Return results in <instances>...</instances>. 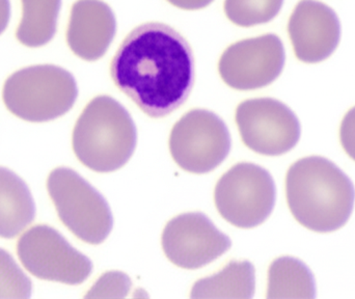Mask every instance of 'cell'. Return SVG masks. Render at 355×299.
<instances>
[{
    "label": "cell",
    "instance_id": "ac0fdd59",
    "mask_svg": "<svg viewBox=\"0 0 355 299\" xmlns=\"http://www.w3.org/2000/svg\"><path fill=\"white\" fill-rule=\"evenodd\" d=\"M285 0H225V12L234 24L242 27L265 24L281 12Z\"/></svg>",
    "mask_w": 355,
    "mask_h": 299
},
{
    "label": "cell",
    "instance_id": "3957f363",
    "mask_svg": "<svg viewBox=\"0 0 355 299\" xmlns=\"http://www.w3.org/2000/svg\"><path fill=\"white\" fill-rule=\"evenodd\" d=\"M137 144V129L128 110L110 96L92 100L73 131V150L83 164L98 173L124 166Z\"/></svg>",
    "mask_w": 355,
    "mask_h": 299
},
{
    "label": "cell",
    "instance_id": "7402d4cb",
    "mask_svg": "<svg viewBox=\"0 0 355 299\" xmlns=\"http://www.w3.org/2000/svg\"><path fill=\"white\" fill-rule=\"evenodd\" d=\"M168 1L182 10H196L206 8L209 4L212 3L213 0H168Z\"/></svg>",
    "mask_w": 355,
    "mask_h": 299
},
{
    "label": "cell",
    "instance_id": "d6986e66",
    "mask_svg": "<svg viewBox=\"0 0 355 299\" xmlns=\"http://www.w3.org/2000/svg\"><path fill=\"white\" fill-rule=\"evenodd\" d=\"M33 283L10 253L0 248V298L28 299Z\"/></svg>",
    "mask_w": 355,
    "mask_h": 299
},
{
    "label": "cell",
    "instance_id": "7c38bea8",
    "mask_svg": "<svg viewBox=\"0 0 355 299\" xmlns=\"http://www.w3.org/2000/svg\"><path fill=\"white\" fill-rule=\"evenodd\" d=\"M288 31L296 58L306 64L327 60L341 41L337 12L318 0L298 2L290 17Z\"/></svg>",
    "mask_w": 355,
    "mask_h": 299
},
{
    "label": "cell",
    "instance_id": "e0dca14e",
    "mask_svg": "<svg viewBox=\"0 0 355 299\" xmlns=\"http://www.w3.org/2000/svg\"><path fill=\"white\" fill-rule=\"evenodd\" d=\"M23 16L17 40L26 47L37 48L51 42L56 33L62 0H21Z\"/></svg>",
    "mask_w": 355,
    "mask_h": 299
},
{
    "label": "cell",
    "instance_id": "277c9868",
    "mask_svg": "<svg viewBox=\"0 0 355 299\" xmlns=\"http://www.w3.org/2000/svg\"><path fill=\"white\" fill-rule=\"evenodd\" d=\"M78 97L72 73L54 65L17 71L6 79L2 98L6 108L27 122L55 120L70 112Z\"/></svg>",
    "mask_w": 355,
    "mask_h": 299
},
{
    "label": "cell",
    "instance_id": "44dd1931",
    "mask_svg": "<svg viewBox=\"0 0 355 299\" xmlns=\"http://www.w3.org/2000/svg\"><path fill=\"white\" fill-rule=\"evenodd\" d=\"M340 139L343 149L355 161V106L342 121Z\"/></svg>",
    "mask_w": 355,
    "mask_h": 299
},
{
    "label": "cell",
    "instance_id": "ba28073f",
    "mask_svg": "<svg viewBox=\"0 0 355 299\" xmlns=\"http://www.w3.org/2000/svg\"><path fill=\"white\" fill-rule=\"evenodd\" d=\"M231 147L227 125L210 110H190L171 133V154L178 165L189 173H206L216 169Z\"/></svg>",
    "mask_w": 355,
    "mask_h": 299
},
{
    "label": "cell",
    "instance_id": "4fadbf2b",
    "mask_svg": "<svg viewBox=\"0 0 355 299\" xmlns=\"http://www.w3.org/2000/svg\"><path fill=\"white\" fill-rule=\"evenodd\" d=\"M116 33L112 8L102 0H78L71 10L67 42L78 58L99 60L107 51Z\"/></svg>",
    "mask_w": 355,
    "mask_h": 299
},
{
    "label": "cell",
    "instance_id": "5bb4252c",
    "mask_svg": "<svg viewBox=\"0 0 355 299\" xmlns=\"http://www.w3.org/2000/svg\"><path fill=\"white\" fill-rule=\"evenodd\" d=\"M35 200L24 180L0 166V237L18 236L35 221Z\"/></svg>",
    "mask_w": 355,
    "mask_h": 299
},
{
    "label": "cell",
    "instance_id": "2e32d148",
    "mask_svg": "<svg viewBox=\"0 0 355 299\" xmlns=\"http://www.w3.org/2000/svg\"><path fill=\"white\" fill-rule=\"evenodd\" d=\"M316 282L312 271L300 259L281 257L268 271L267 298H316Z\"/></svg>",
    "mask_w": 355,
    "mask_h": 299
},
{
    "label": "cell",
    "instance_id": "9a60e30c",
    "mask_svg": "<svg viewBox=\"0 0 355 299\" xmlns=\"http://www.w3.org/2000/svg\"><path fill=\"white\" fill-rule=\"evenodd\" d=\"M256 290V273L250 261H232L220 273L194 284L192 299H250Z\"/></svg>",
    "mask_w": 355,
    "mask_h": 299
},
{
    "label": "cell",
    "instance_id": "603a6c76",
    "mask_svg": "<svg viewBox=\"0 0 355 299\" xmlns=\"http://www.w3.org/2000/svg\"><path fill=\"white\" fill-rule=\"evenodd\" d=\"M10 0H0V35L3 33L10 23Z\"/></svg>",
    "mask_w": 355,
    "mask_h": 299
},
{
    "label": "cell",
    "instance_id": "52a82bcc",
    "mask_svg": "<svg viewBox=\"0 0 355 299\" xmlns=\"http://www.w3.org/2000/svg\"><path fill=\"white\" fill-rule=\"evenodd\" d=\"M17 254L27 271L45 281L80 285L93 271L92 261L47 225L25 232L17 244Z\"/></svg>",
    "mask_w": 355,
    "mask_h": 299
},
{
    "label": "cell",
    "instance_id": "8992f818",
    "mask_svg": "<svg viewBox=\"0 0 355 299\" xmlns=\"http://www.w3.org/2000/svg\"><path fill=\"white\" fill-rule=\"evenodd\" d=\"M215 205L235 227L250 229L264 223L275 208L277 187L267 169L254 163L234 165L217 182Z\"/></svg>",
    "mask_w": 355,
    "mask_h": 299
},
{
    "label": "cell",
    "instance_id": "30bf717a",
    "mask_svg": "<svg viewBox=\"0 0 355 299\" xmlns=\"http://www.w3.org/2000/svg\"><path fill=\"white\" fill-rule=\"evenodd\" d=\"M285 62L283 42L277 35L267 33L230 46L221 55L218 71L232 89L252 91L277 80Z\"/></svg>",
    "mask_w": 355,
    "mask_h": 299
},
{
    "label": "cell",
    "instance_id": "7a4b0ae2",
    "mask_svg": "<svg viewBox=\"0 0 355 299\" xmlns=\"http://www.w3.org/2000/svg\"><path fill=\"white\" fill-rule=\"evenodd\" d=\"M286 190L296 221L317 233L341 229L354 212V184L324 157H306L292 164L286 178Z\"/></svg>",
    "mask_w": 355,
    "mask_h": 299
},
{
    "label": "cell",
    "instance_id": "5b68a950",
    "mask_svg": "<svg viewBox=\"0 0 355 299\" xmlns=\"http://www.w3.org/2000/svg\"><path fill=\"white\" fill-rule=\"evenodd\" d=\"M47 188L60 221L76 237L100 244L110 236L114 217L107 200L77 171L69 167L53 169Z\"/></svg>",
    "mask_w": 355,
    "mask_h": 299
},
{
    "label": "cell",
    "instance_id": "ffe728a7",
    "mask_svg": "<svg viewBox=\"0 0 355 299\" xmlns=\"http://www.w3.org/2000/svg\"><path fill=\"white\" fill-rule=\"evenodd\" d=\"M131 287L132 282L128 275L121 271H110L98 280L85 298H124Z\"/></svg>",
    "mask_w": 355,
    "mask_h": 299
},
{
    "label": "cell",
    "instance_id": "8fae6325",
    "mask_svg": "<svg viewBox=\"0 0 355 299\" xmlns=\"http://www.w3.org/2000/svg\"><path fill=\"white\" fill-rule=\"evenodd\" d=\"M231 246V238L200 212L184 213L175 217L168 221L162 234L164 254L173 264L181 268L206 266Z\"/></svg>",
    "mask_w": 355,
    "mask_h": 299
},
{
    "label": "cell",
    "instance_id": "6da1fadb",
    "mask_svg": "<svg viewBox=\"0 0 355 299\" xmlns=\"http://www.w3.org/2000/svg\"><path fill=\"white\" fill-rule=\"evenodd\" d=\"M194 73L187 40L158 22L133 29L110 66L114 85L151 118H164L185 103Z\"/></svg>",
    "mask_w": 355,
    "mask_h": 299
},
{
    "label": "cell",
    "instance_id": "9c48e42d",
    "mask_svg": "<svg viewBox=\"0 0 355 299\" xmlns=\"http://www.w3.org/2000/svg\"><path fill=\"white\" fill-rule=\"evenodd\" d=\"M236 122L244 145L266 156H279L294 149L302 135L293 110L272 98L242 102L236 110Z\"/></svg>",
    "mask_w": 355,
    "mask_h": 299
}]
</instances>
